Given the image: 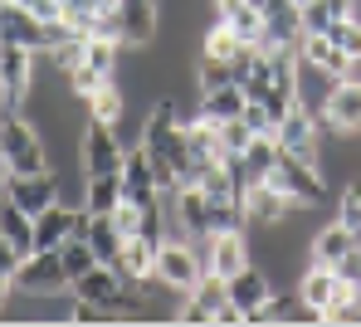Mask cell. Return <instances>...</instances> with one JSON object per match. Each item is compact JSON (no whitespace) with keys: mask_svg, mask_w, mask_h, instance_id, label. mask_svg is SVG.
Here are the masks:
<instances>
[{"mask_svg":"<svg viewBox=\"0 0 361 327\" xmlns=\"http://www.w3.org/2000/svg\"><path fill=\"white\" fill-rule=\"evenodd\" d=\"M122 161H127V142L118 137L113 123H83L78 132V166H83V176H118Z\"/></svg>","mask_w":361,"mask_h":327,"instance_id":"3957f363","label":"cell"},{"mask_svg":"<svg viewBox=\"0 0 361 327\" xmlns=\"http://www.w3.org/2000/svg\"><path fill=\"white\" fill-rule=\"evenodd\" d=\"M166 288H176V293H190L200 278H205V249H200V240H161V249H157V269H152Z\"/></svg>","mask_w":361,"mask_h":327,"instance_id":"5b68a950","label":"cell"},{"mask_svg":"<svg viewBox=\"0 0 361 327\" xmlns=\"http://www.w3.org/2000/svg\"><path fill=\"white\" fill-rule=\"evenodd\" d=\"M15 288L20 293H59V288H68L59 249H30L15 269Z\"/></svg>","mask_w":361,"mask_h":327,"instance_id":"8fae6325","label":"cell"},{"mask_svg":"<svg viewBox=\"0 0 361 327\" xmlns=\"http://www.w3.org/2000/svg\"><path fill=\"white\" fill-rule=\"evenodd\" d=\"M59 259H63V273H68V283L78 278V273H88L93 264H98V254H93V245L83 240V235H68L59 245Z\"/></svg>","mask_w":361,"mask_h":327,"instance_id":"4dcf8cb0","label":"cell"},{"mask_svg":"<svg viewBox=\"0 0 361 327\" xmlns=\"http://www.w3.org/2000/svg\"><path fill=\"white\" fill-rule=\"evenodd\" d=\"M269 181H274V186H279L283 196L293 200V205H322V200H327V181H322V166H317V161H302V156L283 152V147H279V161H274Z\"/></svg>","mask_w":361,"mask_h":327,"instance_id":"277c9868","label":"cell"},{"mask_svg":"<svg viewBox=\"0 0 361 327\" xmlns=\"http://www.w3.org/2000/svg\"><path fill=\"white\" fill-rule=\"evenodd\" d=\"M20 259H25V249H15L10 240H0V278H10V283H15V269H20Z\"/></svg>","mask_w":361,"mask_h":327,"instance_id":"8d00e7d4","label":"cell"},{"mask_svg":"<svg viewBox=\"0 0 361 327\" xmlns=\"http://www.w3.org/2000/svg\"><path fill=\"white\" fill-rule=\"evenodd\" d=\"M298 5H307V0H298Z\"/></svg>","mask_w":361,"mask_h":327,"instance_id":"60d3db41","label":"cell"},{"mask_svg":"<svg viewBox=\"0 0 361 327\" xmlns=\"http://www.w3.org/2000/svg\"><path fill=\"white\" fill-rule=\"evenodd\" d=\"M322 323H332V327H361V293H357V288H342V298L322 313Z\"/></svg>","mask_w":361,"mask_h":327,"instance_id":"1f68e13d","label":"cell"},{"mask_svg":"<svg viewBox=\"0 0 361 327\" xmlns=\"http://www.w3.org/2000/svg\"><path fill=\"white\" fill-rule=\"evenodd\" d=\"M298 59H302V64H317L322 73H332V78H337L342 64H347V54H342L327 35H302V39H298Z\"/></svg>","mask_w":361,"mask_h":327,"instance_id":"d4e9b609","label":"cell"},{"mask_svg":"<svg viewBox=\"0 0 361 327\" xmlns=\"http://www.w3.org/2000/svg\"><path fill=\"white\" fill-rule=\"evenodd\" d=\"M88 245H93L98 264H118V259H122V245H127V235L113 225V215H93V225H88Z\"/></svg>","mask_w":361,"mask_h":327,"instance_id":"484cf974","label":"cell"},{"mask_svg":"<svg viewBox=\"0 0 361 327\" xmlns=\"http://www.w3.org/2000/svg\"><path fill=\"white\" fill-rule=\"evenodd\" d=\"M0 156H5L10 176H39V171H49V147H44V137L30 123L25 108H5L0 113Z\"/></svg>","mask_w":361,"mask_h":327,"instance_id":"7a4b0ae2","label":"cell"},{"mask_svg":"<svg viewBox=\"0 0 361 327\" xmlns=\"http://www.w3.org/2000/svg\"><path fill=\"white\" fill-rule=\"evenodd\" d=\"M337 220H342L347 230H357V235H361V181L342 191V205H337Z\"/></svg>","mask_w":361,"mask_h":327,"instance_id":"e575fe53","label":"cell"},{"mask_svg":"<svg viewBox=\"0 0 361 327\" xmlns=\"http://www.w3.org/2000/svg\"><path fill=\"white\" fill-rule=\"evenodd\" d=\"M157 240H147V235H127V245H122V259H118V269L137 283V278H147L152 269H157Z\"/></svg>","mask_w":361,"mask_h":327,"instance_id":"603a6c76","label":"cell"},{"mask_svg":"<svg viewBox=\"0 0 361 327\" xmlns=\"http://www.w3.org/2000/svg\"><path fill=\"white\" fill-rule=\"evenodd\" d=\"M274 137H279L283 152H293L302 161H317V166H322V123H317V113H307L302 103H293V108L279 118Z\"/></svg>","mask_w":361,"mask_h":327,"instance_id":"52a82bcc","label":"cell"},{"mask_svg":"<svg viewBox=\"0 0 361 327\" xmlns=\"http://www.w3.org/2000/svg\"><path fill=\"white\" fill-rule=\"evenodd\" d=\"M342 288H352V283H342L337 269H327V264H307L302 278H298V298L307 303V308H317V318L342 298Z\"/></svg>","mask_w":361,"mask_h":327,"instance_id":"e0dca14e","label":"cell"},{"mask_svg":"<svg viewBox=\"0 0 361 327\" xmlns=\"http://www.w3.org/2000/svg\"><path fill=\"white\" fill-rule=\"evenodd\" d=\"M200 249H205V273H220V278L240 273L254 259L249 254V230H215V235L200 240Z\"/></svg>","mask_w":361,"mask_h":327,"instance_id":"7c38bea8","label":"cell"},{"mask_svg":"<svg viewBox=\"0 0 361 327\" xmlns=\"http://www.w3.org/2000/svg\"><path fill=\"white\" fill-rule=\"evenodd\" d=\"M332 269H337V278H342V283H352V288H357V283H361V245H357V249H347Z\"/></svg>","mask_w":361,"mask_h":327,"instance_id":"d590c367","label":"cell"},{"mask_svg":"<svg viewBox=\"0 0 361 327\" xmlns=\"http://www.w3.org/2000/svg\"><path fill=\"white\" fill-rule=\"evenodd\" d=\"M215 128H220V147H225V152H244V147H249V137H254L244 118H230V123H215Z\"/></svg>","mask_w":361,"mask_h":327,"instance_id":"836d02e7","label":"cell"},{"mask_svg":"<svg viewBox=\"0 0 361 327\" xmlns=\"http://www.w3.org/2000/svg\"><path fill=\"white\" fill-rule=\"evenodd\" d=\"M83 205L93 210V215H113L122 205V171L118 176H88V186H83Z\"/></svg>","mask_w":361,"mask_h":327,"instance_id":"83f0119b","label":"cell"},{"mask_svg":"<svg viewBox=\"0 0 361 327\" xmlns=\"http://www.w3.org/2000/svg\"><path fill=\"white\" fill-rule=\"evenodd\" d=\"M176 220L190 240H205L210 235V196L190 181V186H176Z\"/></svg>","mask_w":361,"mask_h":327,"instance_id":"ffe728a7","label":"cell"},{"mask_svg":"<svg viewBox=\"0 0 361 327\" xmlns=\"http://www.w3.org/2000/svg\"><path fill=\"white\" fill-rule=\"evenodd\" d=\"M357 293H361V283H357Z\"/></svg>","mask_w":361,"mask_h":327,"instance_id":"b9f144b4","label":"cell"},{"mask_svg":"<svg viewBox=\"0 0 361 327\" xmlns=\"http://www.w3.org/2000/svg\"><path fill=\"white\" fill-rule=\"evenodd\" d=\"M225 288H230V303L244 313V323H259V318H264V308H269V298L279 293V283L269 278V269H264V264H254V259L244 264L240 273H230V278H225Z\"/></svg>","mask_w":361,"mask_h":327,"instance_id":"8992f818","label":"cell"},{"mask_svg":"<svg viewBox=\"0 0 361 327\" xmlns=\"http://www.w3.org/2000/svg\"><path fill=\"white\" fill-rule=\"evenodd\" d=\"M215 323H220V327H240V323H244V313L235 308V303H225V308L215 313Z\"/></svg>","mask_w":361,"mask_h":327,"instance_id":"f35d334b","label":"cell"},{"mask_svg":"<svg viewBox=\"0 0 361 327\" xmlns=\"http://www.w3.org/2000/svg\"><path fill=\"white\" fill-rule=\"evenodd\" d=\"M254 5H269V0H254Z\"/></svg>","mask_w":361,"mask_h":327,"instance_id":"ab89813d","label":"cell"},{"mask_svg":"<svg viewBox=\"0 0 361 327\" xmlns=\"http://www.w3.org/2000/svg\"><path fill=\"white\" fill-rule=\"evenodd\" d=\"M73 210H78V205L54 200V205H44V210L35 215V249H59L63 240L73 235Z\"/></svg>","mask_w":361,"mask_h":327,"instance_id":"d6986e66","label":"cell"},{"mask_svg":"<svg viewBox=\"0 0 361 327\" xmlns=\"http://www.w3.org/2000/svg\"><path fill=\"white\" fill-rule=\"evenodd\" d=\"M200 113H205V118H215V123L240 118V113H244V88H240V83H225V88L200 93Z\"/></svg>","mask_w":361,"mask_h":327,"instance_id":"4316f807","label":"cell"},{"mask_svg":"<svg viewBox=\"0 0 361 327\" xmlns=\"http://www.w3.org/2000/svg\"><path fill=\"white\" fill-rule=\"evenodd\" d=\"M240 156H244V166H249V176H269L274 161H279V137L274 132H254Z\"/></svg>","mask_w":361,"mask_h":327,"instance_id":"f546056e","label":"cell"},{"mask_svg":"<svg viewBox=\"0 0 361 327\" xmlns=\"http://www.w3.org/2000/svg\"><path fill=\"white\" fill-rule=\"evenodd\" d=\"M327 39L342 49V54H361V15H342L327 25Z\"/></svg>","mask_w":361,"mask_h":327,"instance_id":"d6a6232c","label":"cell"},{"mask_svg":"<svg viewBox=\"0 0 361 327\" xmlns=\"http://www.w3.org/2000/svg\"><path fill=\"white\" fill-rule=\"evenodd\" d=\"M118 30L127 49H152L161 35V0H118Z\"/></svg>","mask_w":361,"mask_h":327,"instance_id":"30bf717a","label":"cell"},{"mask_svg":"<svg viewBox=\"0 0 361 327\" xmlns=\"http://www.w3.org/2000/svg\"><path fill=\"white\" fill-rule=\"evenodd\" d=\"M357 245H361L357 230H347L342 220H327V225H317V230L307 235V259H312V264H327V269H332V264L342 259L347 249H357Z\"/></svg>","mask_w":361,"mask_h":327,"instance_id":"ac0fdd59","label":"cell"},{"mask_svg":"<svg viewBox=\"0 0 361 327\" xmlns=\"http://www.w3.org/2000/svg\"><path fill=\"white\" fill-rule=\"evenodd\" d=\"M249 39H240L225 20H210L205 30H200V54H210V59H235Z\"/></svg>","mask_w":361,"mask_h":327,"instance_id":"f1b7e54d","label":"cell"},{"mask_svg":"<svg viewBox=\"0 0 361 327\" xmlns=\"http://www.w3.org/2000/svg\"><path fill=\"white\" fill-rule=\"evenodd\" d=\"M332 88H337L332 73H322L317 64H302V59H298V103L307 108V113H322V103H327Z\"/></svg>","mask_w":361,"mask_h":327,"instance_id":"cb8c5ba5","label":"cell"},{"mask_svg":"<svg viewBox=\"0 0 361 327\" xmlns=\"http://www.w3.org/2000/svg\"><path fill=\"white\" fill-rule=\"evenodd\" d=\"M157 166V186H180L185 171H190V147H185V118L171 98H157L147 123H142V137H137Z\"/></svg>","mask_w":361,"mask_h":327,"instance_id":"6da1fadb","label":"cell"},{"mask_svg":"<svg viewBox=\"0 0 361 327\" xmlns=\"http://www.w3.org/2000/svg\"><path fill=\"white\" fill-rule=\"evenodd\" d=\"M337 83H361V54H347V64L337 73Z\"/></svg>","mask_w":361,"mask_h":327,"instance_id":"74e56055","label":"cell"},{"mask_svg":"<svg viewBox=\"0 0 361 327\" xmlns=\"http://www.w3.org/2000/svg\"><path fill=\"white\" fill-rule=\"evenodd\" d=\"M288 210H293V200L283 196L269 176H254L244 186V220H249V230H279L288 220Z\"/></svg>","mask_w":361,"mask_h":327,"instance_id":"ba28073f","label":"cell"},{"mask_svg":"<svg viewBox=\"0 0 361 327\" xmlns=\"http://www.w3.org/2000/svg\"><path fill=\"white\" fill-rule=\"evenodd\" d=\"M157 191H161V186H157V166H152L147 147H142V142H132V147H127V161H122V200L152 205Z\"/></svg>","mask_w":361,"mask_h":327,"instance_id":"5bb4252c","label":"cell"},{"mask_svg":"<svg viewBox=\"0 0 361 327\" xmlns=\"http://www.w3.org/2000/svg\"><path fill=\"white\" fill-rule=\"evenodd\" d=\"M83 103H88V118H93V123H113V128H118L122 113H127V88H122L118 78H108V83L93 88Z\"/></svg>","mask_w":361,"mask_h":327,"instance_id":"44dd1931","label":"cell"},{"mask_svg":"<svg viewBox=\"0 0 361 327\" xmlns=\"http://www.w3.org/2000/svg\"><path fill=\"white\" fill-rule=\"evenodd\" d=\"M317 123H322V132H332V137H357L361 132V83H337L327 93Z\"/></svg>","mask_w":361,"mask_h":327,"instance_id":"4fadbf2b","label":"cell"},{"mask_svg":"<svg viewBox=\"0 0 361 327\" xmlns=\"http://www.w3.org/2000/svg\"><path fill=\"white\" fill-rule=\"evenodd\" d=\"M35 64H39L35 49L0 39V98H5L10 108H20V103L30 98V88H35Z\"/></svg>","mask_w":361,"mask_h":327,"instance_id":"9c48e42d","label":"cell"},{"mask_svg":"<svg viewBox=\"0 0 361 327\" xmlns=\"http://www.w3.org/2000/svg\"><path fill=\"white\" fill-rule=\"evenodd\" d=\"M259 15H264V49L269 44H298L302 39V5L298 0H269V5H259Z\"/></svg>","mask_w":361,"mask_h":327,"instance_id":"2e32d148","label":"cell"},{"mask_svg":"<svg viewBox=\"0 0 361 327\" xmlns=\"http://www.w3.org/2000/svg\"><path fill=\"white\" fill-rule=\"evenodd\" d=\"M5 196L15 200L20 210L39 215L44 205H54V200H59V171L49 166V171H39V176H5Z\"/></svg>","mask_w":361,"mask_h":327,"instance_id":"9a60e30c","label":"cell"},{"mask_svg":"<svg viewBox=\"0 0 361 327\" xmlns=\"http://www.w3.org/2000/svg\"><path fill=\"white\" fill-rule=\"evenodd\" d=\"M0 240H10V245H15V249H25V254L35 249V215H30V210H20L10 196L0 200Z\"/></svg>","mask_w":361,"mask_h":327,"instance_id":"7402d4cb","label":"cell"}]
</instances>
